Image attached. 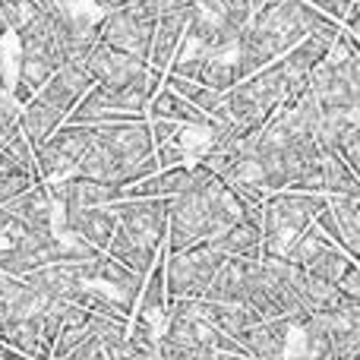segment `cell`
<instances>
[{"instance_id": "cell-23", "label": "cell", "mask_w": 360, "mask_h": 360, "mask_svg": "<svg viewBox=\"0 0 360 360\" xmlns=\"http://www.w3.org/2000/svg\"><path fill=\"white\" fill-rule=\"evenodd\" d=\"M162 253L165 250H152V247H146V243H136L130 234L120 231V224H117V234H114L111 247H108V256H114L120 266H127L130 272H136L139 278H146V275L155 269V262H158Z\"/></svg>"}, {"instance_id": "cell-39", "label": "cell", "mask_w": 360, "mask_h": 360, "mask_svg": "<svg viewBox=\"0 0 360 360\" xmlns=\"http://www.w3.org/2000/svg\"><path fill=\"white\" fill-rule=\"evenodd\" d=\"M345 4H351V6H357V4H360V0H345Z\"/></svg>"}, {"instance_id": "cell-7", "label": "cell", "mask_w": 360, "mask_h": 360, "mask_svg": "<svg viewBox=\"0 0 360 360\" xmlns=\"http://www.w3.org/2000/svg\"><path fill=\"white\" fill-rule=\"evenodd\" d=\"M95 136V127H79V124H63L44 146L35 149V171L38 180L54 184V180L73 177L79 168L82 155H86L89 143Z\"/></svg>"}, {"instance_id": "cell-6", "label": "cell", "mask_w": 360, "mask_h": 360, "mask_svg": "<svg viewBox=\"0 0 360 360\" xmlns=\"http://www.w3.org/2000/svg\"><path fill=\"white\" fill-rule=\"evenodd\" d=\"M228 256L212 243H199L184 253H168V297L171 300H202L215 281L218 269Z\"/></svg>"}, {"instance_id": "cell-11", "label": "cell", "mask_w": 360, "mask_h": 360, "mask_svg": "<svg viewBox=\"0 0 360 360\" xmlns=\"http://www.w3.org/2000/svg\"><path fill=\"white\" fill-rule=\"evenodd\" d=\"M51 186V196H54L57 212H73V209H105V205H114L124 199V190L114 184H101V180L92 177H63L54 180Z\"/></svg>"}, {"instance_id": "cell-29", "label": "cell", "mask_w": 360, "mask_h": 360, "mask_svg": "<svg viewBox=\"0 0 360 360\" xmlns=\"http://www.w3.org/2000/svg\"><path fill=\"white\" fill-rule=\"evenodd\" d=\"M38 180L32 174H4L0 177V209H4L6 202H13L16 196H22L25 190H32Z\"/></svg>"}, {"instance_id": "cell-16", "label": "cell", "mask_w": 360, "mask_h": 360, "mask_svg": "<svg viewBox=\"0 0 360 360\" xmlns=\"http://www.w3.org/2000/svg\"><path fill=\"white\" fill-rule=\"evenodd\" d=\"M92 86H95V79L79 67V63H67V67H60L54 76H51V82L38 92V98L48 101L54 111H60L63 117L70 120V114H73L76 108H79V101L92 92Z\"/></svg>"}, {"instance_id": "cell-34", "label": "cell", "mask_w": 360, "mask_h": 360, "mask_svg": "<svg viewBox=\"0 0 360 360\" xmlns=\"http://www.w3.org/2000/svg\"><path fill=\"white\" fill-rule=\"evenodd\" d=\"M0 92H13V82L6 79V67H4V57H0Z\"/></svg>"}, {"instance_id": "cell-25", "label": "cell", "mask_w": 360, "mask_h": 360, "mask_svg": "<svg viewBox=\"0 0 360 360\" xmlns=\"http://www.w3.org/2000/svg\"><path fill=\"white\" fill-rule=\"evenodd\" d=\"M165 86L174 89L177 95H184L193 108H199V111L212 120L224 111V92H215V89H205V86H196V82L177 79V76H165Z\"/></svg>"}, {"instance_id": "cell-20", "label": "cell", "mask_w": 360, "mask_h": 360, "mask_svg": "<svg viewBox=\"0 0 360 360\" xmlns=\"http://www.w3.org/2000/svg\"><path fill=\"white\" fill-rule=\"evenodd\" d=\"M212 247L221 250L224 256L234 259H262L266 256V240H262V224L259 221H237L234 228H228L221 237L212 240Z\"/></svg>"}, {"instance_id": "cell-2", "label": "cell", "mask_w": 360, "mask_h": 360, "mask_svg": "<svg viewBox=\"0 0 360 360\" xmlns=\"http://www.w3.org/2000/svg\"><path fill=\"white\" fill-rule=\"evenodd\" d=\"M247 218V205L231 193V186L215 174L202 190L171 199L168 212V253H184L199 243H212L228 228Z\"/></svg>"}, {"instance_id": "cell-5", "label": "cell", "mask_w": 360, "mask_h": 360, "mask_svg": "<svg viewBox=\"0 0 360 360\" xmlns=\"http://www.w3.org/2000/svg\"><path fill=\"white\" fill-rule=\"evenodd\" d=\"M158 0H146V4L127 6V10L101 13L98 16V38L111 48L133 54L139 60L149 63L152 41H155V25H158Z\"/></svg>"}, {"instance_id": "cell-15", "label": "cell", "mask_w": 360, "mask_h": 360, "mask_svg": "<svg viewBox=\"0 0 360 360\" xmlns=\"http://www.w3.org/2000/svg\"><path fill=\"white\" fill-rule=\"evenodd\" d=\"M186 29H190V6H165V10L158 13L155 41H152V57H149L152 70L168 73L180 44H184V38H186Z\"/></svg>"}, {"instance_id": "cell-22", "label": "cell", "mask_w": 360, "mask_h": 360, "mask_svg": "<svg viewBox=\"0 0 360 360\" xmlns=\"http://www.w3.org/2000/svg\"><path fill=\"white\" fill-rule=\"evenodd\" d=\"M199 307H202V316L209 319L218 332L237 338V342H240L250 329H256V326L262 323V316H256V313L243 304H212V300H199Z\"/></svg>"}, {"instance_id": "cell-38", "label": "cell", "mask_w": 360, "mask_h": 360, "mask_svg": "<svg viewBox=\"0 0 360 360\" xmlns=\"http://www.w3.org/2000/svg\"><path fill=\"white\" fill-rule=\"evenodd\" d=\"M354 266L360 269V250H357V253H354Z\"/></svg>"}, {"instance_id": "cell-1", "label": "cell", "mask_w": 360, "mask_h": 360, "mask_svg": "<svg viewBox=\"0 0 360 360\" xmlns=\"http://www.w3.org/2000/svg\"><path fill=\"white\" fill-rule=\"evenodd\" d=\"M332 25H342V22L329 19L316 6L307 4V0H272L259 13H253L250 25L240 35L237 57H234L240 82L250 79L253 73H259V70H266L269 63L281 60L307 35H313L319 29H332Z\"/></svg>"}, {"instance_id": "cell-31", "label": "cell", "mask_w": 360, "mask_h": 360, "mask_svg": "<svg viewBox=\"0 0 360 360\" xmlns=\"http://www.w3.org/2000/svg\"><path fill=\"white\" fill-rule=\"evenodd\" d=\"M149 124H152V139H155V149H158V146H165V143H171V139L184 130L180 124H171V120H149Z\"/></svg>"}, {"instance_id": "cell-33", "label": "cell", "mask_w": 360, "mask_h": 360, "mask_svg": "<svg viewBox=\"0 0 360 360\" xmlns=\"http://www.w3.org/2000/svg\"><path fill=\"white\" fill-rule=\"evenodd\" d=\"M345 29H351L354 35L360 38V6H354V13L348 16V22H345Z\"/></svg>"}, {"instance_id": "cell-14", "label": "cell", "mask_w": 360, "mask_h": 360, "mask_svg": "<svg viewBox=\"0 0 360 360\" xmlns=\"http://www.w3.org/2000/svg\"><path fill=\"white\" fill-rule=\"evenodd\" d=\"M259 269H262V259H234V256H228L224 266L218 269L209 294H205L202 300H212V304H243L247 307L256 278H259Z\"/></svg>"}, {"instance_id": "cell-9", "label": "cell", "mask_w": 360, "mask_h": 360, "mask_svg": "<svg viewBox=\"0 0 360 360\" xmlns=\"http://www.w3.org/2000/svg\"><path fill=\"white\" fill-rule=\"evenodd\" d=\"M111 209L124 234H130L136 243H146L152 250H165L171 199H120Z\"/></svg>"}, {"instance_id": "cell-27", "label": "cell", "mask_w": 360, "mask_h": 360, "mask_svg": "<svg viewBox=\"0 0 360 360\" xmlns=\"http://www.w3.org/2000/svg\"><path fill=\"white\" fill-rule=\"evenodd\" d=\"M354 266V259H351L348 253H345L342 247H335L332 243L329 250H323V253L313 259V266L307 269V272H313V275H319V278H326V281H332V285H338V281L345 278V272Z\"/></svg>"}, {"instance_id": "cell-10", "label": "cell", "mask_w": 360, "mask_h": 360, "mask_svg": "<svg viewBox=\"0 0 360 360\" xmlns=\"http://www.w3.org/2000/svg\"><path fill=\"white\" fill-rule=\"evenodd\" d=\"M209 180H215V171L205 168L202 162L190 165H174V168H162L143 184L124 190V199H177L184 193L202 190Z\"/></svg>"}, {"instance_id": "cell-21", "label": "cell", "mask_w": 360, "mask_h": 360, "mask_svg": "<svg viewBox=\"0 0 360 360\" xmlns=\"http://www.w3.org/2000/svg\"><path fill=\"white\" fill-rule=\"evenodd\" d=\"M63 124H67V117H63L60 111H54L48 101H41L38 95L22 108V111H19V127H22L25 139L32 143V149L44 146Z\"/></svg>"}, {"instance_id": "cell-13", "label": "cell", "mask_w": 360, "mask_h": 360, "mask_svg": "<svg viewBox=\"0 0 360 360\" xmlns=\"http://www.w3.org/2000/svg\"><path fill=\"white\" fill-rule=\"evenodd\" d=\"M79 67L92 76L95 86H127V82L139 79V76L149 70V63L133 54H124V51L111 48V44H105V41H98Z\"/></svg>"}, {"instance_id": "cell-24", "label": "cell", "mask_w": 360, "mask_h": 360, "mask_svg": "<svg viewBox=\"0 0 360 360\" xmlns=\"http://www.w3.org/2000/svg\"><path fill=\"white\" fill-rule=\"evenodd\" d=\"M329 209L335 215V224L342 231V250L354 259L360 250V196L354 199H329Z\"/></svg>"}, {"instance_id": "cell-18", "label": "cell", "mask_w": 360, "mask_h": 360, "mask_svg": "<svg viewBox=\"0 0 360 360\" xmlns=\"http://www.w3.org/2000/svg\"><path fill=\"white\" fill-rule=\"evenodd\" d=\"M319 196L329 199H354L360 196V180L351 171V165L342 158V152L332 143L319 149Z\"/></svg>"}, {"instance_id": "cell-19", "label": "cell", "mask_w": 360, "mask_h": 360, "mask_svg": "<svg viewBox=\"0 0 360 360\" xmlns=\"http://www.w3.org/2000/svg\"><path fill=\"white\" fill-rule=\"evenodd\" d=\"M149 120H171V124H180V127H196V130H212V127H215L212 117H205L199 108H193L184 95H177L174 89H168V86L152 98Z\"/></svg>"}, {"instance_id": "cell-17", "label": "cell", "mask_w": 360, "mask_h": 360, "mask_svg": "<svg viewBox=\"0 0 360 360\" xmlns=\"http://www.w3.org/2000/svg\"><path fill=\"white\" fill-rule=\"evenodd\" d=\"M240 345L253 360H288L294 345V319H262L256 329H250L240 338Z\"/></svg>"}, {"instance_id": "cell-8", "label": "cell", "mask_w": 360, "mask_h": 360, "mask_svg": "<svg viewBox=\"0 0 360 360\" xmlns=\"http://www.w3.org/2000/svg\"><path fill=\"white\" fill-rule=\"evenodd\" d=\"M168 76L196 82V86H205V89H215V92H231L240 82L234 57H215L209 51H202L199 44H193L190 38H184Z\"/></svg>"}, {"instance_id": "cell-32", "label": "cell", "mask_w": 360, "mask_h": 360, "mask_svg": "<svg viewBox=\"0 0 360 360\" xmlns=\"http://www.w3.org/2000/svg\"><path fill=\"white\" fill-rule=\"evenodd\" d=\"M338 288H342V294L348 300H354V304H360V269L351 266L348 272H345V278L338 281Z\"/></svg>"}, {"instance_id": "cell-30", "label": "cell", "mask_w": 360, "mask_h": 360, "mask_svg": "<svg viewBox=\"0 0 360 360\" xmlns=\"http://www.w3.org/2000/svg\"><path fill=\"white\" fill-rule=\"evenodd\" d=\"M332 146L342 152V158L351 165V171H354L357 180H360V139L351 136V133H342V136H335V143Z\"/></svg>"}, {"instance_id": "cell-26", "label": "cell", "mask_w": 360, "mask_h": 360, "mask_svg": "<svg viewBox=\"0 0 360 360\" xmlns=\"http://www.w3.org/2000/svg\"><path fill=\"white\" fill-rule=\"evenodd\" d=\"M329 247H332V240L316 228V224H313V228L304 231V234H300V240L294 243L291 250H288L285 262H291V266H300V269H310L313 259H316L323 250H329Z\"/></svg>"}, {"instance_id": "cell-3", "label": "cell", "mask_w": 360, "mask_h": 360, "mask_svg": "<svg viewBox=\"0 0 360 360\" xmlns=\"http://www.w3.org/2000/svg\"><path fill=\"white\" fill-rule=\"evenodd\" d=\"M16 44H19V60H16V79H13V98L19 108H25L44 86L51 82V76L60 67H67L60 54V44L54 35V22L51 13H38L25 29L16 32Z\"/></svg>"}, {"instance_id": "cell-4", "label": "cell", "mask_w": 360, "mask_h": 360, "mask_svg": "<svg viewBox=\"0 0 360 360\" xmlns=\"http://www.w3.org/2000/svg\"><path fill=\"white\" fill-rule=\"evenodd\" d=\"M326 202L329 196L319 193H272L262 205V240H266L262 259H285L300 234L316 224V215L326 209Z\"/></svg>"}, {"instance_id": "cell-37", "label": "cell", "mask_w": 360, "mask_h": 360, "mask_svg": "<svg viewBox=\"0 0 360 360\" xmlns=\"http://www.w3.org/2000/svg\"><path fill=\"white\" fill-rule=\"evenodd\" d=\"M332 360H360V351H354V354H348V357H332Z\"/></svg>"}, {"instance_id": "cell-28", "label": "cell", "mask_w": 360, "mask_h": 360, "mask_svg": "<svg viewBox=\"0 0 360 360\" xmlns=\"http://www.w3.org/2000/svg\"><path fill=\"white\" fill-rule=\"evenodd\" d=\"M38 13L41 10H38L35 0H0V16H4V22L10 25L13 35H16L19 29H25Z\"/></svg>"}, {"instance_id": "cell-36", "label": "cell", "mask_w": 360, "mask_h": 360, "mask_svg": "<svg viewBox=\"0 0 360 360\" xmlns=\"http://www.w3.org/2000/svg\"><path fill=\"white\" fill-rule=\"evenodd\" d=\"M6 35H10V25H6V22H4V16H0V41H4Z\"/></svg>"}, {"instance_id": "cell-12", "label": "cell", "mask_w": 360, "mask_h": 360, "mask_svg": "<svg viewBox=\"0 0 360 360\" xmlns=\"http://www.w3.org/2000/svg\"><path fill=\"white\" fill-rule=\"evenodd\" d=\"M57 234H73L79 240L92 243L95 250L108 253L114 234H117V215H114L111 205L105 209H73V212H57L54 221Z\"/></svg>"}, {"instance_id": "cell-35", "label": "cell", "mask_w": 360, "mask_h": 360, "mask_svg": "<svg viewBox=\"0 0 360 360\" xmlns=\"http://www.w3.org/2000/svg\"><path fill=\"white\" fill-rule=\"evenodd\" d=\"M269 4H272V0H250V10H253V13H259L262 6H269Z\"/></svg>"}]
</instances>
